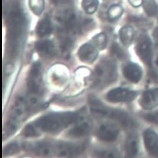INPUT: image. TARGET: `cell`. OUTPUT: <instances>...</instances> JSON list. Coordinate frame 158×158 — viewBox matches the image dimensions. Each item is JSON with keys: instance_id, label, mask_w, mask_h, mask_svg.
I'll return each instance as SVG.
<instances>
[{"instance_id": "cell-14", "label": "cell", "mask_w": 158, "mask_h": 158, "mask_svg": "<svg viewBox=\"0 0 158 158\" xmlns=\"http://www.w3.org/2000/svg\"><path fill=\"white\" fill-rule=\"evenodd\" d=\"M123 74L128 81L136 84L141 79L143 72L141 68L138 65L134 63H128L123 69Z\"/></svg>"}, {"instance_id": "cell-2", "label": "cell", "mask_w": 158, "mask_h": 158, "mask_svg": "<svg viewBox=\"0 0 158 158\" xmlns=\"http://www.w3.org/2000/svg\"><path fill=\"white\" fill-rule=\"evenodd\" d=\"M26 20L22 12L19 9H13L8 18L10 48L12 53L17 52L25 31Z\"/></svg>"}, {"instance_id": "cell-3", "label": "cell", "mask_w": 158, "mask_h": 158, "mask_svg": "<svg viewBox=\"0 0 158 158\" xmlns=\"http://www.w3.org/2000/svg\"><path fill=\"white\" fill-rule=\"evenodd\" d=\"M89 104L93 112L112 118L119 123L125 128L132 129L135 127L134 121L127 114L122 110L114 109L105 106L97 97L91 96L89 98Z\"/></svg>"}, {"instance_id": "cell-27", "label": "cell", "mask_w": 158, "mask_h": 158, "mask_svg": "<svg viewBox=\"0 0 158 158\" xmlns=\"http://www.w3.org/2000/svg\"><path fill=\"white\" fill-rule=\"evenodd\" d=\"M144 118L151 123H158V112L149 113L144 115Z\"/></svg>"}, {"instance_id": "cell-28", "label": "cell", "mask_w": 158, "mask_h": 158, "mask_svg": "<svg viewBox=\"0 0 158 158\" xmlns=\"http://www.w3.org/2000/svg\"><path fill=\"white\" fill-rule=\"evenodd\" d=\"M112 53L117 56L118 58H122L124 57V53L123 52V51L120 48V47H118L117 45L116 44H114L113 46H112Z\"/></svg>"}, {"instance_id": "cell-10", "label": "cell", "mask_w": 158, "mask_h": 158, "mask_svg": "<svg viewBox=\"0 0 158 158\" xmlns=\"http://www.w3.org/2000/svg\"><path fill=\"white\" fill-rule=\"evenodd\" d=\"M144 145L148 152L154 157H158V135L152 130L146 129L143 133Z\"/></svg>"}, {"instance_id": "cell-19", "label": "cell", "mask_w": 158, "mask_h": 158, "mask_svg": "<svg viewBox=\"0 0 158 158\" xmlns=\"http://www.w3.org/2000/svg\"><path fill=\"white\" fill-rule=\"evenodd\" d=\"M107 38L104 33H101L95 35L91 40V43L98 50H103L107 45Z\"/></svg>"}, {"instance_id": "cell-31", "label": "cell", "mask_w": 158, "mask_h": 158, "mask_svg": "<svg viewBox=\"0 0 158 158\" xmlns=\"http://www.w3.org/2000/svg\"><path fill=\"white\" fill-rule=\"evenodd\" d=\"M154 64L155 67L158 69V54H157V55L156 56V57L154 58Z\"/></svg>"}, {"instance_id": "cell-30", "label": "cell", "mask_w": 158, "mask_h": 158, "mask_svg": "<svg viewBox=\"0 0 158 158\" xmlns=\"http://www.w3.org/2000/svg\"><path fill=\"white\" fill-rule=\"evenodd\" d=\"M153 37L154 39V41L158 47V28H156L153 31Z\"/></svg>"}, {"instance_id": "cell-32", "label": "cell", "mask_w": 158, "mask_h": 158, "mask_svg": "<svg viewBox=\"0 0 158 158\" xmlns=\"http://www.w3.org/2000/svg\"><path fill=\"white\" fill-rule=\"evenodd\" d=\"M67 0H52V2H53L55 3H61L62 2H66Z\"/></svg>"}, {"instance_id": "cell-16", "label": "cell", "mask_w": 158, "mask_h": 158, "mask_svg": "<svg viewBox=\"0 0 158 158\" xmlns=\"http://www.w3.org/2000/svg\"><path fill=\"white\" fill-rule=\"evenodd\" d=\"M125 150L127 157H135L139 151V141L137 137L132 134L130 135L126 141Z\"/></svg>"}, {"instance_id": "cell-29", "label": "cell", "mask_w": 158, "mask_h": 158, "mask_svg": "<svg viewBox=\"0 0 158 158\" xmlns=\"http://www.w3.org/2000/svg\"><path fill=\"white\" fill-rule=\"evenodd\" d=\"M128 1L130 4L135 8L139 7L141 5H143L144 2L143 0H128Z\"/></svg>"}, {"instance_id": "cell-7", "label": "cell", "mask_w": 158, "mask_h": 158, "mask_svg": "<svg viewBox=\"0 0 158 158\" xmlns=\"http://www.w3.org/2000/svg\"><path fill=\"white\" fill-rule=\"evenodd\" d=\"M84 149L82 146L67 143H58L52 144V156L60 157H70L77 156Z\"/></svg>"}, {"instance_id": "cell-26", "label": "cell", "mask_w": 158, "mask_h": 158, "mask_svg": "<svg viewBox=\"0 0 158 158\" xmlns=\"http://www.w3.org/2000/svg\"><path fill=\"white\" fill-rule=\"evenodd\" d=\"M97 156L99 157H118L119 155L112 150H102L97 152Z\"/></svg>"}, {"instance_id": "cell-11", "label": "cell", "mask_w": 158, "mask_h": 158, "mask_svg": "<svg viewBox=\"0 0 158 158\" xmlns=\"http://www.w3.org/2000/svg\"><path fill=\"white\" fill-rule=\"evenodd\" d=\"M77 123L69 132V135L73 138H79L87 135L91 129L92 124L87 118H80L78 117Z\"/></svg>"}, {"instance_id": "cell-21", "label": "cell", "mask_w": 158, "mask_h": 158, "mask_svg": "<svg viewBox=\"0 0 158 158\" xmlns=\"http://www.w3.org/2000/svg\"><path fill=\"white\" fill-rule=\"evenodd\" d=\"M29 5L31 11L36 15L42 14L45 7L44 0H29Z\"/></svg>"}, {"instance_id": "cell-5", "label": "cell", "mask_w": 158, "mask_h": 158, "mask_svg": "<svg viewBox=\"0 0 158 158\" xmlns=\"http://www.w3.org/2000/svg\"><path fill=\"white\" fill-rule=\"evenodd\" d=\"M28 89L29 92L28 103L33 106L38 101V97L42 92V83L41 78V66L39 64H35L31 69L28 77Z\"/></svg>"}, {"instance_id": "cell-23", "label": "cell", "mask_w": 158, "mask_h": 158, "mask_svg": "<svg viewBox=\"0 0 158 158\" xmlns=\"http://www.w3.org/2000/svg\"><path fill=\"white\" fill-rule=\"evenodd\" d=\"M144 8L149 16H154L157 12V6L155 0H144Z\"/></svg>"}, {"instance_id": "cell-25", "label": "cell", "mask_w": 158, "mask_h": 158, "mask_svg": "<svg viewBox=\"0 0 158 158\" xmlns=\"http://www.w3.org/2000/svg\"><path fill=\"white\" fill-rule=\"evenodd\" d=\"M19 148L17 144L12 143L6 146L3 149V155H10L15 154L18 151Z\"/></svg>"}, {"instance_id": "cell-1", "label": "cell", "mask_w": 158, "mask_h": 158, "mask_svg": "<svg viewBox=\"0 0 158 158\" xmlns=\"http://www.w3.org/2000/svg\"><path fill=\"white\" fill-rule=\"evenodd\" d=\"M78 118V114L73 112L51 113L38 118L35 124L42 131L57 133L76 122Z\"/></svg>"}, {"instance_id": "cell-20", "label": "cell", "mask_w": 158, "mask_h": 158, "mask_svg": "<svg viewBox=\"0 0 158 158\" xmlns=\"http://www.w3.org/2000/svg\"><path fill=\"white\" fill-rule=\"evenodd\" d=\"M82 8L89 15L94 13L98 8V0H83L82 3Z\"/></svg>"}, {"instance_id": "cell-17", "label": "cell", "mask_w": 158, "mask_h": 158, "mask_svg": "<svg viewBox=\"0 0 158 158\" xmlns=\"http://www.w3.org/2000/svg\"><path fill=\"white\" fill-rule=\"evenodd\" d=\"M53 28L50 19L48 17H45L37 25L36 33L40 37H45L50 35L52 32Z\"/></svg>"}, {"instance_id": "cell-12", "label": "cell", "mask_w": 158, "mask_h": 158, "mask_svg": "<svg viewBox=\"0 0 158 158\" xmlns=\"http://www.w3.org/2000/svg\"><path fill=\"white\" fill-rule=\"evenodd\" d=\"M98 50L92 43L83 45L78 50V55L80 60L87 64H92L98 56Z\"/></svg>"}, {"instance_id": "cell-9", "label": "cell", "mask_w": 158, "mask_h": 158, "mask_svg": "<svg viewBox=\"0 0 158 158\" xmlns=\"http://www.w3.org/2000/svg\"><path fill=\"white\" fill-rule=\"evenodd\" d=\"M119 134L118 127L111 123L102 124L98 129L97 135L101 141L104 142H113L117 139Z\"/></svg>"}, {"instance_id": "cell-13", "label": "cell", "mask_w": 158, "mask_h": 158, "mask_svg": "<svg viewBox=\"0 0 158 158\" xmlns=\"http://www.w3.org/2000/svg\"><path fill=\"white\" fill-rule=\"evenodd\" d=\"M140 105L146 110H150L158 106V87L146 91L141 96Z\"/></svg>"}, {"instance_id": "cell-6", "label": "cell", "mask_w": 158, "mask_h": 158, "mask_svg": "<svg viewBox=\"0 0 158 158\" xmlns=\"http://www.w3.org/2000/svg\"><path fill=\"white\" fill-rule=\"evenodd\" d=\"M135 51L141 60L148 67L152 64V49L150 38L146 35H141L135 46Z\"/></svg>"}, {"instance_id": "cell-24", "label": "cell", "mask_w": 158, "mask_h": 158, "mask_svg": "<svg viewBox=\"0 0 158 158\" xmlns=\"http://www.w3.org/2000/svg\"><path fill=\"white\" fill-rule=\"evenodd\" d=\"M39 129L35 126V124H28L23 131V134L27 137H34L39 135Z\"/></svg>"}, {"instance_id": "cell-8", "label": "cell", "mask_w": 158, "mask_h": 158, "mask_svg": "<svg viewBox=\"0 0 158 158\" xmlns=\"http://www.w3.org/2000/svg\"><path fill=\"white\" fill-rule=\"evenodd\" d=\"M137 95V93L135 91L118 87L109 91L106 95V98L110 102H127L133 101Z\"/></svg>"}, {"instance_id": "cell-15", "label": "cell", "mask_w": 158, "mask_h": 158, "mask_svg": "<svg viewBox=\"0 0 158 158\" xmlns=\"http://www.w3.org/2000/svg\"><path fill=\"white\" fill-rule=\"evenodd\" d=\"M35 48L38 53L44 57H52L55 53V47L53 43L48 40L37 42Z\"/></svg>"}, {"instance_id": "cell-4", "label": "cell", "mask_w": 158, "mask_h": 158, "mask_svg": "<svg viewBox=\"0 0 158 158\" xmlns=\"http://www.w3.org/2000/svg\"><path fill=\"white\" fill-rule=\"evenodd\" d=\"M94 83L96 86L104 87L115 81L117 70L114 62L109 59L101 62L94 71Z\"/></svg>"}, {"instance_id": "cell-18", "label": "cell", "mask_w": 158, "mask_h": 158, "mask_svg": "<svg viewBox=\"0 0 158 158\" xmlns=\"http://www.w3.org/2000/svg\"><path fill=\"white\" fill-rule=\"evenodd\" d=\"M134 36V30L129 26L123 27L119 31V37L121 42L125 46L131 44Z\"/></svg>"}, {"instance_id": "cell-22", "label": "cell", "mask_w": 158, "mask_h": 158, "mask_svg": "<svg viewBox=\"0 0 158 158\" xmlns=\"http://www.w3.org/2000/svg\"><path fill=\"white\" fill-rule=\"evenodd\" d=\"M123 12V10L121 6L118 5H114L109 8L107 15L110 20H115L122 15Z\"/></svg>"}]
</instances>
